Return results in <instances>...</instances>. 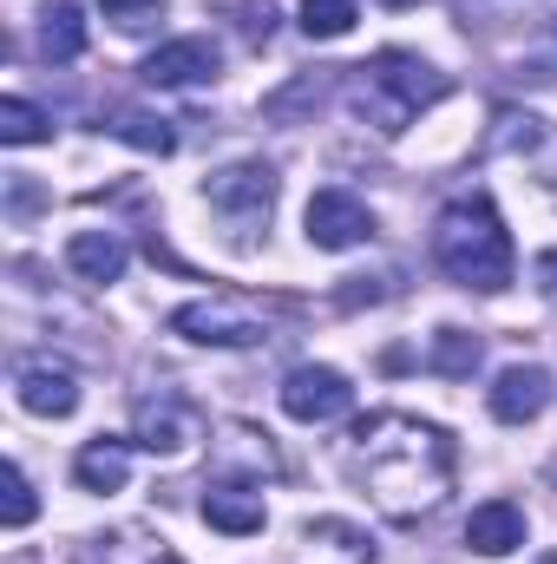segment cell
Segmentation results:
<instances>
[{
  "label": "cell",
  "instance_id": "obj_7",
  "mask_svg": "<svg viewBox=\"0 0 557 564\" xmlns=\"http://www.w3.org/2000/svg\"><path fill=\"white\" fill-rule=\"evenodd\" d=\"M348 408H354V388H348L341 368L308 361V368H288V375H282V414H288V421L321 426V421H341Z\"/></svg>",
  "mask_w": 557,
  "mask_h": 564
},
{
  "label": "cell",
  "instance_id": "obj_8",
  "mask_svg": "<svg viewBox=\"0 0 557 564\" xmlns=\"http://www.w3.org/2000/svg\"><path fill=\"white\" fill-rule=\"evenodd\" d=\"M223 73V53H217V40L210 33H184V40H164L151 59L139 66L144 86H157V93H184V86H210Z\"/></svg>",
  "mask_w": 557,
  "mask_h": 564
},
{
  "label": "cell",
  "instance_id": "obj_21",
  "mask_svg": "<svg viewBox=\"0 0 557 564\" xmlns=\"http://www.w3.org/2000/svg\"><path fill=\"white\" fill-rule=\"evenodd\" d=\"M0 139L7 144H46L53 139V119L26 99H0Z\"/></svg>",
  "mask_w": 557,
  "mask_h": 564
},
{
  "label": "cell",
  "instance_id": "obj_15",
  "mask_svg": "<svg viewBox=\"0 0 557 564\" xmlns=\"http://www.w3.org/2000/svg\"><path fill=\"white\" fill-rule=\"evenodd\" d=\"M73 479H79V492H119L132 479V440H112V433L86 440L73 459Z\"/></svg>",
  "mask_w": 557,
  "mask_h": 564
},
{
  "label": "cell",
  "instance_id": "obj_30",
  "mask_svg": "<svg viewBox=\"0 0 557 564\" xmlns=\"http://www.w3.org/2000/svg\"><path fill=\"white\" fill-rule=\"evenodd\" d=\"M394 7H401V0H394Z\"/></svg>",
  "mask_w": 557,
  "mask_h": 564
},
{
  "label": "cell",
  "instance_id": "obj_22",
  "mask_svg": "<svg viewBox=\"0 0 557 564\" xmlns=\"http://www.w3.org/2000/svg\"><path fill=\"white\" fill-rule=\"evenodd\" d=\"M354 20H361L354 0H302V33L308 40H341Z\"/></svg>",
  "mask_w": 557,
  "mask_h": 564
},
{
  "label": "cell",
  "instance_id": "obj_3",
  "mask_svg": "<svg viewBox=\"0 0 557 564\" xmlns=\"http://www.w3.org/2000/svg\"><path fill=\"white\" fill-rule=\"evenodd\" d=\"M348 73H354V112L387 139L407 132L433 99H446V73L426 66L419 53H401V46H387L368 66H348Z\"/></svg>",
  "mask_w": 557,
  "mask_h": 564
},
{
  "label": "cell",
  "instance_id": "obj_5",
  "mask_svg": "<svg viewBox=\"0 0 557 564\" xmlns=\"http://www.w3.org/2000/svg\"><path fill=\"white\" fill-rule=\"evenodd\" d=\"M204 204L230 224H263L276 210V164L263 158H243V164H223L204 177Z\"/></svg>",
  "mask_w": 557,
  "mask_h": 564
},
{
  "label": "cell",
  "instance_id": "obj_23",
  "mask_svg": "<svg viewBox=\"0 0 557 564\" xmlns=\"http://www.w3.org/2000/svg\"><path fill=\"white\" fill-rule=\"evenodd\" d=\"M112 139H125V144H139V151H157V158H164V151L177 144V132H171L164 119H151V112H119V119H112Z\"/></svg>",
  "mask_w": 557,
  "mask_h": 564
},
{
  "label": "cell",
  "instance_id": "obj_20",
  "mask_svg": "<svg viewBox=\"0 0 557 564\" xmlns=\"http://www.w3.org/2000/svg\"><path fill=\"white\" fill-rule=\"evenodd\" d=\"M106 552H92V564H164L171 552H164V539H151V532H112V539H99Z\"/></svg>",
  "mask_w": 557,
  "mask_h": 564
},
{
  "label": "cell",
  "instance_id": "obj_10",
  "mask_svg": "<svg viewBox=\"0 0 557 564\" xmlns=\"http://www.w3.org/2000/svg\"><path fill=\"white\" fill-rule=\"evenodd\" d=\"M492 421H505V426H525V421H538L545 408H551V368H538V361H512L499 381H492Z\"/></svg>",
  "mask_w": 557,
  "mask_h": 564
},
{
  "label": "cell",
  "instance_id": "obj_6",
  "mask_svg": "<svg viewBox=\"0 0 557 564\" xmlns=\"http://www.w3.org/2000/svg\"><path fill=\"white\" fill-rule=\"evenodd\" d=\"M302 230H308V243H315V250H361V243L374 237V210H368L354 191L328 184V191H315V197H308Z\"/></svg>",
  "mask_w": 557,
  "mask_h": 564
},
{
  "label": "cell",
  "instance_id": "obj_1",
  "mask_svg": "<svg viewBox=\"0 0 557 564\" xmlns=\"http://www.w3.org/2000/svg\"><path fill=\"white\" fill-rule=\"evenodd\" d=\"M452 466H459L452 433L419 421V414H401V408L368 414V421H354V433H348V473L368 492V506L387 512L394 525H419L426 512L446 506Z\"/></svg>",
  "mask_w": 557,
  "mask_h": 564
},
{
  "label": "cell",
  "instance_id": "obj_14",
  "mask_svg": "<svg viewBox=\"0 0 557 564\" xmlns=\"http://www.w3.org/2000/svg\"><path fill=\"white\" fill-rule=\"evenodd\" d=\"M466 545H472L479 558H512V552L525 545V512H518L512 499H485V506H472V519H466Z\"/></svg>",
  "mask_w": 557,
  "mask_h": 564
},
{
  "label": "cell",
  "instance_id": "obj_19",
  "mask_svg": "<svg viewBox=\"0 0 557 564\" xmlns=\"http://www.w3.org/2000/svg\"><path fill=\"white\" fill-rule=\"evenodd\" d=\"M479 361H485V341H479V335H466V328H439V335H433V348H426V368H433L439 381H472V375H479Z\"/></svg>",
  "mask_w": 557,
  "mask_h": 564
},
{
  "label": "cell",
  "instance_id": "obj_24",
  "mask_svg": "<svg viewBox=\"0 0 557 564\" xmlns=\"http://www.w3.org/2000/svg\"><path fill=\"white\" fill-rule=\"evenodd\" d=\"M33 512H40L33 479H26L20 466H7V506H0V525H7V532H26V525H33Z\"/></svg>",
  "mask_w": 557,
  "mask_h": 564
},
{
  "label": "cell",
  "instance_id": "obj_9",
  "mask_svg": "<svg viewBox=\"0 0 557 564\" xmlns=\"http://www.w3.org/2000/svg\"><path fill=\"white\" fill-rule=\"evenodd\" d=\"M197 433H204V414H197V408H190L177 388H157V394H144L139 414H132V440H139L144 453H157V459L184 453Z\"/></svg>",
  "mask_w": 557,
  "mask_h": 564
},
{
  "label": "cell",
  "instance_id": "obj_27",
  "mask_svg": "<svg viewBox=\"0 0 557 564\" xmlns=\"http://www.w3.org/2000/svg\"><path fill=\"white\" fill-rule=\"evenodd\" d=\"M532 276H538V289H557V250L538 257V270H532Z\"/></svg>",
  "mask_w": 557,
  "mask_h": 564
},
{
  "label": "cell",
  "instance_id": "obj_4",
  "mask_svg": "<svg viewBox=\"0 0 557 564\" xmlns=\"http://www.w3.org/2000/svg\"><path fill=\"white\" fill-rule=\"evenodd\" d=\"M276 315L288 302H256V295H197L184 308H171V335L197 341V348H256L276 335Z\"/></svg>",
  "mask_w": 557,
  "mask_h": 564
},
{
  "label": "cell",
  "instance_id": "obj_2",
  "mask_svg": "<svg viewBox=\"0 0 557 564\" xmlns=\"http://www.w3.org/2000/svg\"><path fill=\"white\" fill-rule=\"evenodd\" d=\"M433 263L459 289H472V295H499L512 282V270H518L512 230L499 224V210L485 197H459V204L439 210V224H433Z\"/></svg>",
  "mask_w": 557,
  "mask_h": 564
},
{
  "label": "cell",
  "instance_id": "obj_16",
  "mask_svg": "<svg viewBox=\"0 0 557 564\" xmlns=\"http://www.w3.org/2000/svg\"><path fill=\"white\" fill-rule=\"evenodd\" d=\"M335 73H341V66L295 73L288 86H276V93L263 99V119H276V126H302L308 112H321V106H328V93H335Z\"/></svg>",
  "mask_w": 557,
  "mask_h": 564
},
{
  "label": "cell",
  "instance_id": "obj_18",
  "mask_svg": "<svg viewBox=\"0 0 557 564\" xmlns=\"http://www.w3.org/2000/svg\"><path fill=\"white\" fill-rule=\"evenodd\" d=\"M40 53L53 66H73L86 53V13H79V0H46L40 7Z\"/></svg>",
  "mask_w": 557,
  "mask_h": 564
},
{
  "label": "cell",
  "instance_id": "obj_28",
  "mask_svg": "<svg viewBox=\"0 0 557 564\" xmlns=\"http://www.w3.org/2000/svg\"><path fill=\"white\" fill-rule=\"evenodd\" d=\"M538 564H557V552H551V558H538Z\"/></svg>",
  "mask_w": 557,
  "mask_h": 564
},
{
  "label": "cell",
  "instance_id": "obj_12",
  "mask_svg": "<svg viewBox=\"0 0 557 564\" xmlns=\"http://www.w3.org/2000/svg\"><path fill=\"white\" fill-rule=\"evenodd\" d=\"M210 459H217V473H223V479H230V473H243V479H276V473H282V459H276V446H270V433H256V426H243V421L217 426V440H210Z\"/></svg>",
  "mask_w": 557,
  "mask_h": 564
},
{
  "label": "cell",
  "instance_id": "obj_29",
  "mask_svg": "<svg viewBox=\"0 0 557 564\" xmlns=\"http://www.w3.org/2000/svg\"><path fill=\"white\" fill-rule=\"evenodd\" d=\"M164 564H184V558H164Z\"/></svg>",
  "mask_w": 557,
  "mask_h": 564
},
{
  "label": "cell",
  "instance_id": "obj_17",
  "mask_svg": "<svg viewBox=\"0 0 557 564\" xmlns=\"http://www.w3.org/2000/svg\"><path fill=\"white\" fill-rule=\"evenodd\" d=\"M125 263H132V250H125L112 230H79V237L66 243V270L79 282H99V289H106V282L125 276Z\"/></svg>",
  "mask_w": 557,
  "mask_h": 564
},
{
  "label": "cell",
  "instance_id": "obj_13",
  "mask_svg": "<svg viewBox=\"0 0 557 564\" xmlns=\"http://www.w3.org/2000/svg\"><path fill=\"white\" fill-rule=\"evenodd\" d=\"M204 519H210V532L250 539V532H263L270 506H263V492H256L250 479H217V486L204 492Z\"/></svg>",
  "mask_w": 557,
  "mask_h": 564
},
{
  "label": "cell",
  "instance_id": "obj_26",
  "mask_svg": "<svg viewBox=\"0 0 557 564\" xmlns=\"http://www.w3.org/2000/svg\"><path fill=\"white\" fill-rule=\"evenodd\" d=\"M243 33H250V40H270V33H276V7H270V0H263V7H243Z\"/></svg>",
  "mask_w": 557,
  "mask_h": 564
},
{
  "label": "cell",
  "instance_id": "obj_11",
  "mask_svg": "<svg viewBox=\"0 0 557 564\" xmlns=\"http://www.w3.org/2000/svg\"><path fill=\"white\" fill-rule=\"evenodd\" d=\"M13 388H20V408L40 414V421H66L79 408V375L66 361H26Z\"/></svg>",
  "mask_w": 557,
  "mask_h": 564
},
{
  "label": "cell",
  "instance_id": "obj_25",
  "mask_svg": "<svg viewBox=\"0 0 557 564\" xmlns=\"http://www.w3.org/2000/svg\"><path fill=\"white\" fill-rule=\"evenodd\" d=\"M99 7H106V20L119 33H151L164 20V0H99Z\"/></svg>",
  "mask_w": 557,
  "mask_h": 564
}]
</instances>
